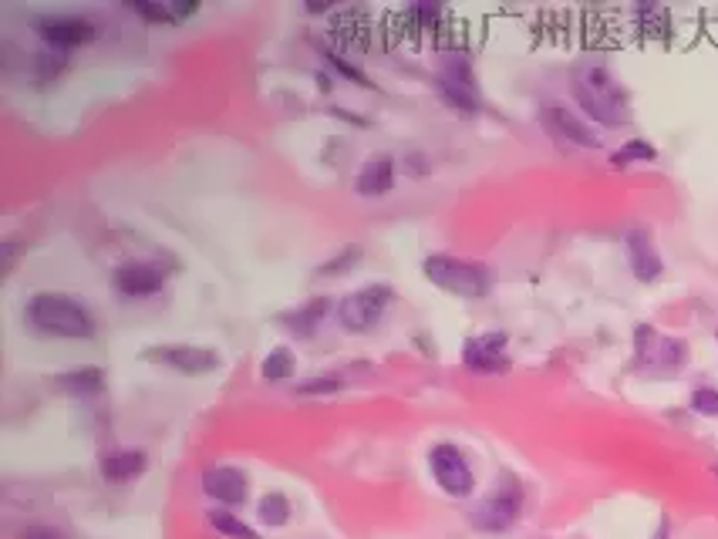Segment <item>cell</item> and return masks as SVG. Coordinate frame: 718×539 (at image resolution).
Returning <instances> with one entry per match:
<instances>
[{
    "label": "cell",
    "mask_w": 718,
    "mask_h": 539,
    "mask_svg": "<svg viewBox=\"0 0 718 539\" xmlns=\"http://www.w3.org/2000/svg\"><path fill=\"white\" fill-rule=\"evenodd\" d=\"M570 91L577 105L583 109L587 118H594L600 125H610V128H620V125L631 122V99L614 74L607 71L604 64H583L573 71V81H570Z\"/></svg>",
    "instance_id": "1"
},
{
    "label": "cell",
    "mask_w": 718,
    "mask_h": 539,
    "mask_svg": "<svg viewBox=\"0 0 718 539\" xmlns=\"http://www.w3.org/2000/svg\"><path fill=\"white\" fill-rule=\"evenodd\" d=\"M24 320L34 331L48 337H68V341H88L95 337V317L81 300L68 294H34L24 307Z\"/></svg>",
    "instance_id": "2"
},
{
    "label": "cell",
    "mask_w": 718,
    "mask_h": 539,
    "mask_svg": "<svg viewBox=\"0 0 718 539\" xmlns=\"http://www.w3.org/2000/svg\"><path fill=\"white\" fill-rule=\"evenodd\" d=\"M421 270L435 287H442L446 294L466 297V300H483L493 290V270L486 263H476V260L435 253V257H425Z\"/></svg>",
    "instance_id": "3"
},
{
    "label": "cell",
    "mask_w": 718,
    "mask_h": 539,
    "mask_svg": "<svg viewBox=\"0 0 718 539\" xmlns=\"http://www.w3.org/2000/svg\"><path fill=\"white\" fill-rule=\"evenodd\" d=\"M439 95L462 115H479L483 99H479V85H476V71L466 51H446L442 64H439V78H435Z\"/></svg>",
    "instance_id": "4"
},
{
    "label": "cell",
    "mask_w": 718,
    "mask_h": 539,
    "mask_svg": "<svg viewBox=\"0 0 718 539\" xmlns=\"http://www.w3.org/2000/svg\"><path fill=\"white\" fill-rule=\"evenodd\" d=\"M395 300V290L388 283H368L354 294H347L337 304V324L347 334H368L382 324L384 310Z\"/></svg>",
    "instance_id": "5"
},
{
    "label": "cell",
    "mask_w": 718,
    "mask_h": 539,
    "mask_svg": "<svg viewBox=\"0 0 718 539\" xmlns=\"http://www.w3.org/2000/svg\"><path fill=\"white\" fill-rule=\"evenodd\" d=\"M520 509H523V489L516 478H499V486H496L493 496H486L483 503L472 509V526L479 529V533H503L509 529L516 519H520Z\"/></svg>",
    "instance_id": "6"
},
{
    "label": "cell",
    "mask_w": 718,
    "mask_h": 539,
    "mask_svg": "<svg viewBox=\"0 0 718 539\" xmlns=\"http://www.w3.org/2000/svg\"><path fill=\"white\" fill-rule=\"evenodd\" d=\"M146 357L156 361V364L179 371V374H210V371L223 364L220 351L206 347V344H159V347H149Z\"/></svg>",
    "instance_id": "7"
},
{
    "label": "cell",
    "mask_w": 718,
    "mask_h": 539,
    "mask_svg": "<svg viewBox=\"0 0 718 539\" xmlns=\"http://www.w3.org/2000/svg\"><path fill=\"white\" fill-rule=\"evenodd\" d=\"M429 468H432L435 482L442 486V492L456 496V499H466L476 489V476H472L466 455L458 452L456 445H449V441L435 445L432 452H429Z\"/></svg>",
    "instance_id": "8"
},
{
    "label": "cell",
    "mask_w": 718,
    "mask_h": 539,
    "mask_svg": "<svg viewBox=\"0 0 718 539\" xmlns=\"http://www.w3.org/2000/svg\"><path fill=\"white\" fill-rule=\"evenodd\" d=\"M34 31L48 41V48H58V51L78 48V44H91L95 34H99L95 21H91V17H81V14H41L38 21H34Z\"/></svg>",
    "instance_id": "9"
},
{
    "label": "cell",
    "mask_w": 718,
    "mask_h": 539,
    "mask_svg": "<svg viewBox=\"0 0 718 539\" xmlns=\"http://www.w3.org/2000/svg\"><path fill=\"white\" fill-rule=\"evenodd\" d=\"M634 347H638V364L651 371H675L688 357L685 341L665 337V334H657L655 327H644V324L634 331Z\"/></svg>",
    "instance_id": "10"
},
{
    "label": "cell",
    "mask_w": 718,
    "mask_h": 539,
    "mask_svg": "<svg viewBox=\"0 0 718 539\" xmlns=\"http://www.w3.org/2000/svg\"><path fill=\"white\" fill-rule=\"evenodd\" d=\"M115 290L125 297H152L159 294L165 280H169V270L159 260H128L115 270Z\"/></svg>",
    "instance_id": "11"
},
{
    "label": "cell",
    "mask_w": 718,
    "mask_h": 539,
    "mask_svg": "<svg viewBox=\"0 0 718 539\" xmlns=\"http://www.w3.org/2000/svg\"><path fill=\"white\" fill-rule=\"evenodd\" d=\"M540 118H543L546 132L557 135V138H567L581 148H600V135L594 132V125L587 122L581 111L567 109L560 101H550V105H543Z\"/></svg>",
    "instance_id": "12"
},
{
    "label": "cell",
    "mask_w": 718,
    "mask_h": 539,
    "mask_svg": "<svg viewBox=\"0 0 718 539\" xmlns=\"http://www.w3.org/2000/svg\"><path fill=\"white\" fill-rule=\"evenodd\" d=\"M509 337L503 331H486L476 334L462 344V361L469 371H479V374H499V371L509 368Z\"/></svg>",
    "instance_id": "13"
},
{
    "label": "cell",
    "mask_w": 718,
    "mask_h": 539,
    "mask_svg": "<svg viewBox=\"0 0 718 539\" xmlns=\"http://www.w3.org/2000/svg\"><path fill=\"white\" fill-rule=\"evenodd\" d=\"M624 253H628L631 273L641 283H655L657 277L665 273V260H661V253H657V246L647 230H628V233H624Z\"/></svg>",
    "instance_id": "14"
},
{
    "label": "cell",
    "mask_w": 718,
    "mask_h": 539,
    "mask_svg": "<svg viewBox=\"0 0 718 539\" xmlns=\"http://www.w3.org/2000/svg\"><path fill=\"white\" fill-rule=\"evenodd\" d=\"M203 489H206V496H213L216 503L223 506H240L247 503V476L240 472V468L233 466H213L206 468V476H203Z\"/></svg>",
    "instance_id": "15"
},
{
    "label": "cell",
    "mask_w": 718,
    "mask_h": 539,
    "mask_svg": "<svg viewBox=\"0 0 718 539\" xmlns=\"http://www.w3.org/2000/svg\"><path fill=\"white\" fill-rule=\"evenodd\" d=\"M392 185H395V159L384 156V152L368 156V162L361 165L358 179H354V193L374 199V196H388Z\"/></svg>",
    "instance_id": "16"
},
{
    "label": "cell",
    "mask_w": 718,
    "mask_h": 539,
    "mask_svg": "<svg viewBox=\"0 0 718 539\" xmlns=\"http://www.w3.org/2000/svg\"><path fill=\"white\" fill-rule=\"evenodd\" d=\"M327 314H331V300H327V297H314L307 304H300V307H294V310L280 314V324H284L290 334H298V337H314Z\"/></svg>",
    "instance_id": "17"
},
{
    "label": "cell",
    "mask_w": 718,
    "mask_h": 539,
    "mask_svg": "<svg viewBox=\"0 0 718 539\" xmlns=\"http://www.w3.org/2000/svg\"><path fill=\"white\" fill-rule=\"evenodd\" d=\"M149 459L142 449H115V452L101 455V476L109 482H132L146 472Z\"/></svg>",
    "instance_id": "18"
},
{
    "label": "cell",
    "mask_w": 718,
    "mask_h": 539,
    "mask_svg": "<svg viewBox=\"0 0 718 539\" xmlns=\"http://www.w3.org/2000/svg\"><path fill=\"white\" fill-rule=\"evenodd\" d=\"M61 388H68L71 394H99L105 388V371L95 368V364H88V368H75L61 374Z\"/></svg>",
    "instance_id": "19"
},
{
    "label": "cell",
    "mask_w": 718,
    "mask_h": 539,
    "mask_svg": "<svg viewBox=\"0 0 718 539\" xmlns=\"http://www.w3.org/2000/svg\"><path fill=\"white\" fill-rule=\"evenodd\" d=\"M294 374V355L287 351V347H273L270 355L260 361V378L267 384H280Z\"/></svg>",
    "instance_id": "20"
},
{
    "label": "cell",
    "mask_w": 718,
    "mask_h": 539,
    "mask_svg": "<svg viewBox=\"0 0 718 539\" xmlns=\"http://www.w3.org/2000/svg\"><path fill=\"white\" fill-rule=\"evenodd\" d=\"M257 515H260L263 526H287L290 523V503H287L284 492H267L257 506Z\"/></svg>",
    "instance_id": "21"
},
{
    "label": "cell",
    "mask_w": 718,
    "mask_h": 539,
    "mask_svg": "<svg viewBox=\"0 0 718 539\" xmlns=\"http://www.w3.org/2000/svg\"><path fill=\"white\" fill-rule=\"evenodd\" d=\"M68 68V54L58 48H41L34 54V74H38L41 85H51V81H58V74Z\"/></svg>",
    "instance_id": "22"
},
{
    "label": "cell",
    "mask_w": 718,
    "mask_h": 539,
    "mask_svg": "<svg viewBox=\"0 0 718 539\" xmlns=\"http://www.w3.org/2000/svg\"><path fill=\"white\" fill-rule=\"evenodd\" d=\"M655 159H657V148L651 146L647 138H628V142L610 156V162H614L618 169L634 165V162H655Z\"/></svg>",
    "instance_id": "23"
},
{
    "label": "cell",
    "mask_w": 718,
    "mask_h": 539,
    "mask_svg": "<svg viewBox=\"0 0 718 539\" xmlns=\"http://www.w3.org/2000/svg\"><path fill=\"white\" fill-rule=\"evenodd\" d=\"M210 523L216 533H223V536H233V539H260L257 529H250L243 519H236L233 513H223V509H213L210 513Z\"/></svg>",
    "instance_id": "24"
},
{
    "label": "cell",
    "mask_w": 718,
    "mask_h": 539,
    "mask_svg": "<svg viewBox=\"0 0 718 539\" xmlns=\"http://www.w3.org/2000/svg\"><path fill=\"white\" fill-rule=\"evenodd\" d=\"M128 11L142 14V17H146V21H152V24H165V27L179 24V17H175L173 4H142V0H132V4H128Z\"/></svg>",
    "instance_id": "25"
},
{
    "label": "cell",
    "mask_w": 718,
    "mask_h": 539,
    "mask_svg": "<svg viewBox=\"0 0 718 539\" xmlns=\"http://www.w3.org/2000/svg\"><path fill=\"white\" fill-rule=\"evenodd\" d=\"M358 260H361V246H345V250H341L335 260L321 263V267H317V273H321V277H337V273H345V270L354 267Z\"/></svg>",
    "instance_id": "26"
},
{
    "label": "cell",
    "mask_w": 718,
    "mask_h": 539,
    "mask_svg": "<svg viewBox=\"0 0 718 539\" xmlns=\"http://www.w3.org/2000/svg\"><path fill=\"white\" fill-rule=\"evenodd\" d=\"M341 388H345V381L337 378V374H317V378L298 384V394H335Z\"/></svg>",
    "instance_id": "27"
},
{
    "label": "cell",
    "mask_w": 718,
    "mask_h": 539,
    "mask_svg": "<svg viewBox=\"0 0 718 539\" xmlns=\"http://www.w3.org/2000/svg\"><path fill=\"white\" fill-rule=\"evenodd\" d=\"M321 58L327 64H335L337 71L345 74V78H351V81H358V85H364V88H372V81H368V74L364 71H358V68H354V64L351 61H345V58H341V54H335V51L331 48H321Z\"/></svg>",
    "instance_id": "28"
},
{
    "label": "cell",
    "mask_w": 718,
    "mask_h": 539,
    "mask_svg": "<svg viewBox=\"0 0 718 539\" xmlns=\"http://www.w3.org/2000/svg\"><path fill=\"white\" fill-rule=\"evenodd\" d=\"M692 408L698 415L718 418V392L715 388H694L692 392Z\"/></svg>",
    "instance_id": "29"
},
{
    "label": "cell",
    "mask_w": 718,
    "mask_h": 539,
    "mask_svg": "<svg viewBox=\"0 0 718 539\" xmlns=\"http://www.w3.org/2000/svg\"><path fill=\"white\" fill-rule=\"evenodd\" d=\"M402 165H405V172L415 175V179H421V175H429V172H432V159H429L425 152H419V148H415V152H405Z\"/></svg>",
    "instance_id": "30"
},
{
    "label": "cell",
    "mask_w": 718,
    "mask_h": 539,
    "mask_svg": "<svg viewBox=\"0 0 718 539\" xmlns=\"http://www.w3.org/2000/svg\"><path fill=\"white\" fill-rule=\"evenodd\" d=\"M21 539H64V536L51 526H27L21 529Z\"/></svg>",
    "instance_id": "31"
},
{
    "label": "cell",
    "mask_w": 718,
    "mask_h": 539,
    "mask_svg": "<svg viewBox=\"0 0 718 539\" xmlns=\"http://www.w3.org/2000/svg\"><path fill=\"white\" fill-rule=\"evenodd\" d=\"M317 85H321L324 91H331V74H324V71L317 74Z\"/></svg>",
    "instance_id": "32"
},
{
    "label": "cell",
    "mask_w": 718,
    "mask_h": 539,
    "mask_svg": "<svg viewBox=\"0 0 718 539\" xmlns=\"http://www.w3.org/2000/svg\"><path fill=\"white\" fill-rule=\"evenodd\" d=\"M655 539H668V523H661V526H657Z\"/></svg>",
    "instance_id": "33"
},
{
    "label": "cell",
    "mask_w": 718,
    "mask_h": 539,
    "mask_svg": "<svg viewBox=\"0 0 718 539\" xmlns=\"http://www.w3.org/2000/svg\"><path fill=\"white\" fill-rule=\"evenodd\" d=\"M715 476H718V468H715Z\"/></svg>",
    "instance_id": "34"
}]
</instances>
